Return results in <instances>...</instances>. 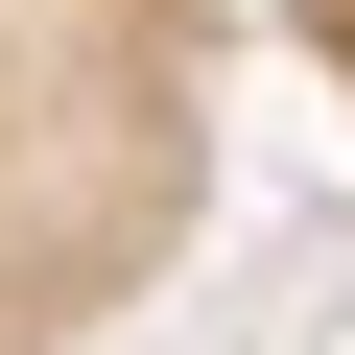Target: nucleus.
Listing matches in <instances>:
<instances>
[{
  "mask_svg": "<svg viewBox=\"0 0 355 355\" xmlns=\"http://www.w3.org/2000/svg\"><path fill=\"white\" fill-rule=\"evenodd\" d=\"M237 0H0V355H95L214 214Z\"/></svg>",
  "mask_w": 355,
  "mask_h": 355,
  "instance_id": "1",
  "label": "nucleus"
},
{
  "mask_svg": "<svg viewBox=\"0 0 355 355\" xmlns=\"http://www.w3.org/2000/svg\"><path fill=\"white\" fill-rule=\"evenodd\" d=\"M284 48H308V95L355 119V0H284Z\"/></svg>",
  "mask_w": 355,
  "mask_h": 355,
  "instance_id": "2",
  "label": "nucleus"
}]
</instances>
